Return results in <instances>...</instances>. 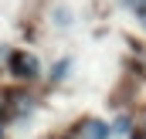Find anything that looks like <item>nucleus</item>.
<instances>
[{"label": "nucleus", "instance_id": "nucleus-1", "mask_svg": "<svg viewBox=\"0 0 146 139\" xmlns=\"http://www.w3.org/2000/svg\"><path fill=\"white\" fill-rule=\"evenodd\" d=\"M10 65H14V71H21L24 78H31V75L37 71V61H34V58H27V54H14Z\"/></svg>", "mask_w": 146, "mask_h": 139}, {"label": "nucleus", "instance_id": "nucleus-2", "mask_svg": "<svg viewBox=\"0 0 146 139\" xmlns=\"http://www.w3.org/2000/svg\"><path fill=\"white\" fill-rule=\"evenodd\" d=\"M92 132H88V139H106V126L102 122H95V126H88Z\"/></svg>", "mask_w": 146, "mask_h": 139}, {"label": "nucleus", "instance_id": "nucleus-3", "mask_svg": "<svg viewBox=\"0 0 146 139\" xmlns=\"http://www.w3.org/2000/svg\"><path fill=\"white\" fill-rule=\"evenodd\" d=\"M133 3H136V7H139V10L146 14V0H133Z\"/></svg>", "mask_w": 146, "mask_h": 139}]
</instances>
